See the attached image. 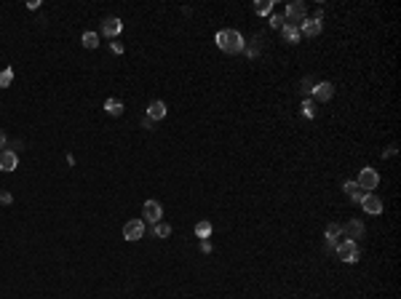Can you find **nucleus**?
I'll list each match as a JSON object with an SVG mask.
<instances>
[{
  "instance_id": "obj_1",
  "label": "nucleus",
  "mask_w": 401,
  "mask_h": 299,
  "mask_svg": "<svg viewBox=\"0 0 401 299\" xmlns=\"http://www.w3.org/2000/svg\"><path fill=\"white\" fill-rule=\"evenodd\" d=\"M214 43H217V48L225 51V54H241V51L246 48L244 35H241L238 30H220L214 35Z\"/></svg>"
},
{
  "instance_id": "obj_2",
  "label": "nucleus",
  "mask_w": 401,
  "mask_h": 299,
  "mask_svg": "<svg viewBox=\"0 0 401 299\" xmlns=\"http://www.w3.org/2000/svg\"><path fill=\"white\" fill-rule=\"evenodd\" d=\"M337 256L343 259V262H348V264H353V262H358V256H361V249H358V243H353V241H343L337 246Z\"/></svg>"
},
{
  "instance_id": "obj_3",
  "label": "nucleus",
  "mask_w": 401,
  "mask_h": 299,
  "mask_svg": "<svg viewBox=\"0 0 401 299\" xmlns=\"http://www.w3.org/2000/svg\"><path fill=\"white\" fill-rule=\"evenodd\" d=\"M161 214H163V206L158 201H144V206H142V222L144 224H158L161 222Z\"/></svg>"
},
{
  "instance_id": "obj_4",
  "label": "nucleus",
  "mask_w": 401,
  "mask_h": 299,
  "mask_svg": "<svg viewBox=\"0 0 401 299\" xmlns=\"http://www.w3.org/2000/svg\"><path fill=\"white\" fill-rule=\"evenodd\" d=\"M356 184H358V187L364 190V192H372V190H377V184H380V174H377L374 169H369V166H366V169L358 174V182H356Z\"/></svg>"
},
{
  "instance_id": "obj_5",
  "label": "nucleus",
  "mask_w": 401,
  "mask_h": 299,
  "mask_svg": "<svg viewBox=\"0 0 401 299\" xmlns=\"http://www.w3.org/2000/svg\"><path fill=\"white\" fill-rule=\"evenodd\" d=\"M284 19H286L289 24L305 22V19H308V8H305V3H300V0L289 3V5H286V14H284Z\"/></svg>"
},
{
  "instance_id": "obj_6",
  "label": "nucleus",
  "mask_w": 401,
  "mask_h": 299,
  "mask_svg": "<svg viewBox=\"0 0 401 299\" xmlns=\"http://www.w3.org/2000/svg\"><path fill=\"white\" fill-rule=\"evenodd\" d=\"M142 235H144V222L142 219H129V222L123 224V238H126L129 243L139 241Z\"/></svg>"
},
{
  "instance_id": "obj_7",
  "label": "nucleus",
  "mask_w": 401,
  "mask_h": 299,
  "mask_svg": "<svg viewBox=\"0 0 401 299\" xmlns=\"http://www.w3.org/2000/svg\"><path fill=\"white\" fill-rule=\"evenodd\" d=\"M343 235H348L345 241H353V243H361L364 241V222H358V219H351V222L343 227Z\"/></svg>"
},
{
  "instance_id": "obj_8",
  "label": "nucleus",
  "mask_w": 401,
  "mask_h": 299,
  "mask_svg": "<svg viewBox=\"0 0 401 299\" xmlns=\"http://www.w3.org/2000/svg\"><path fill=\"white\" fill-rule=\"evenodd\" d=\"M361 206H364V214H372V216L383 214V201H380L377 195H372V192H366V195L361 198Z\"/></svg>"
},
{
  "instance_id": "obj_9",
  "label": "nucleus",
  "mask_w": 401,
  "mask_h": 299,
  "mask_svg": "<svg viewBox=\"0 0 401 299\" xmlns=\"http://www.w3.org/2000/svg\"><path fill=\"white\" fill-rule=\"evenodd\" d=\"M334 96V85L329 81H318L313 85V99H318V102H329Z\"/></svg>"
},
{
  "instance_id": "obj_10",
  "label": "nucleus",
  "mask_w": 401,
  "mask_h": 299,
  "mask_svg": "<svg viewBox=\"0 0 401 299\" xmlns=\"http://www.w3.org/2000/svg\"><path fill=\"white\" fill-rule=\"evenodd\" d=\"M123 32V22L118 16H107L102 22V35H107V38H118Z\"/></svg>"
},
{
  "instance_id": "obj_11",
  "label": "nucleus",
  "mask_w": 401,
  "mask_h": 299,
  "mask_svg": "<svg viewBox=\"0 0 401 299\" xmlns=\"http://www.w3.org/2000/svg\"><path fill=\"white\" fill-rule=\"evenodd\" d=\"M16 166H19V155L14 150L0 152V171H16Z\"/></svg>"
},
{
  "instance_id": "obj_12",
  "label": "nucleus",
  "mask_w": 401,
  "mask_h": 299,
  "mask_svg": "<svg viewBox=\"0 0 401 299\" xmlns=\"http://www.w3.org/2000/svg\"><path fill=\"white\" fill-rule=\"evenodd\" d=\"M166 104L161 102V99H155V102H150L147 104V112H144V115L150 118V121H163V118H166Z\"/></svg>"
},
{
  "instance_id": "obj_13",
  "label": "nucleus",
  "mask_w": 401,
  "mask_h": 299,
  "mask_svg": "<svg viewBox=\"0 0 401 299\" xmlns=\"http://www.w3.org/2000/svg\"><path fill=\"white\" fill-rule=\"evenodd\" d=\"M321 27H324V22H321V19H305L300 32L305 38H315V35H321Z\"/></svg>"
},
{
  "instance_id": "obj_14",
  "label": "nucleus",
  "mask_w": 401,
  "mask_h": 299,
  "mask_svg": "<svg viewBox=\"0 0 401 299\" xmlns=\"http://www.w3.org/2000/svg\"><path fill=\"white\" fill-rule=\"evenodd\" d=\"M324 235H326V246H329V249L334 251V249H337V241H340V235H343V224H329V227H326V232H324Z\"/></svg>"
},
{
  "instance_id": "obj_15",
  "label": "nucleus",
  "mask_w": 401,
  "mask_h": 299,
  "mask_svg": "<svg viewBox=\"0 0 401 299\" xmlns=\"http://www.w3.org/2000/svg\"><path fill=\"white\" fill-rule=\"evenodd\" d=\"M281 35H284V41L286 43H300V27L297 24H284V27H281Z\"/></svg>"
},
{
  "instance_id": "obj_16",
  "label": "nucleus",
  "mask_w": 401,
  "mask_h": 299,
  "mask_svg": "<svg viewBox=\"0 0 401 299\" xmlns=\"http://www.w3.org/2000/svg\"><path fill=\"white\" fill-rule=\"evenodd\" d=\"M343 190L348 192V198H351V201H356V203H361V198L366 195V192L361 190L356 182H343Z\"/></svg>"
},
{
  "instance_id": "obj_17",
  "label": "nucleus",
  "mask_w": 401,
  "mask_h": 299,
  "mask_svg": "<svg viewBox=\"0 0 401 299\" xmlns=\"http://www.w3.org/2000/svg\"><path fill=\"white\" fill-rule=\"evenodd\" d=\"M214 232V227H212V222L209 219H201L198 224H195V235L201 238V241H209V235Z\"/></svg>"
},
{
  "instance_id": "obj_18",
  "label": "nucleus",
  "mask_w": 401,
  "mask_h": 299,
  "mask_svg": "<svg viewBox=\"0 0 401 299\" xmlns=\"http://www.w3.org/2000/svg\"><path fill=\"white\" fill-rule=\"evenodd\" d=\"M104 112L113 115V118L123 115V102H121V99H107V102H104Z\"/></svg>"
},
{
  "instance_id": "obj_19",
  "label": "nucleus",
  "mask_w": 401,
  "mask_h": 299,
  "mask_svg": "<svg viewBox=\"0 0 401 299\" xmlns=\"http://www.w3.org/2000/svg\"><path fill=\"white\" fill-rule=\"evenodd\" d=\"M81 43H83V48L94 51L96 45H99V35H96V32H83V35H81Z\"/></svg>"
},
{
  "instance_id": "obj_20",
  "label": "nucleus",
  "mask_w": 401,
  "mask_h": 299,
  "mask_svg": "<svg viewBox=\"0 0 401 299\" xmlns=\"http://www.w3.org/2000/svg\"><path fill=\"white\" fill-rule=\"evenodd\" d=\"M153 232H155V238H169L172 235V224L158 222V224H153Z\"/></svg>"
},
{
  "instance_id": "obj_21",
  "label": "nucleus",
  "mask_w": 401,
  "mask_h": 299,
  "mask_svg": "<svg viewBox=\"0 0 401 299\" xmlns=\"http://www.w3.org/2000/svg\"><path fill=\"white\" fill-rule=\"evenodd\" d=\"M11 83H14V67H5L0 72V88H8Z\"/></svg>"
},
{
  "instance_id": "obj_22",
  "label": "nucleus",
  "mask_w": 401,
  "mask_h": 299,
  "mask_svg": "<svg viewBox=\"0 0 401 299\" xmlns=\"http://www.w3.org/2000/svg\"><path fill=\"white\" fill-rule=\"evenodd\" d=\"M254 11H257L260 16L270 14V11H273V0H260V3H254Z\"/></svg>"
},
{
  "instance_id": "obj_23",
  "label": "nucleus",
  "mask_w": 401,
  "mask_h": 299,
  "mask_svg": "<svg viewBox=\"0 0 401 299\" xmlns=\"http://www.w3.org/2000/svg\"><path fill=\"white\" fill-rule=\"evenodd\" d=\"M267 24H270L273 30H281V27L286 24V19H284V14H273L270 19H267Z\"/></svg>"
},
{
  "instance_id": "obj_24",
  "label": "nucleus",
  "mask_w": 401,
  "mask_h": 299,
  "mask_svg": "<svg viewBox=\"0 0 401 299\" xmlns=\"http://www.w3.org/2000/svg\"><path fill=\"white\" fill-rule=\"evenodd\" d=\"M313 85H315L313 78H302V81H300V91H302V94H313Z\"/></svg>"
},
{
  "instance_id": "obj_25",
  "label": "nucleus",
  "mask_w": 401,
  "mask_h": 299,
  "mask_svg": "<svg viewBox=\"0 0 401 299\" xmlns=\"http://www.w3.org/2000/svg\"><path fill=\"white\" fill-rule=\"evenodd\" d=\"M302 112H305V118H315V110H313L311 99H305V102H302Z\"/></svg>"
},
{
  "instance_id": "obj_26",
  "label": "nucleus",
  "mask_w": 401,
  "mask_h": 299,
  "mask_svg": "<svg viewBox=\"0 0 401 299\" xmlns=\"http://www.w3.org/2000/svg\"><path fill=\"white\" fill-rule=\"evenodd\" d=\"M0 203H3V206H11V203H14V198H11V192L0 190Z\"/></svg>"
},
{
  "instance_id": "obj_27",
  "label": "nucleus",
  "mask_w": 401,
  "mask_h": 299,
  "mask_svg": "<svg viewBox=\"0 0 401 299\" xmlns=\"http://www.w3.org/2000/svg\"><path fill=\"white\" fill-rule=\"evenodd\" d=\"M244 51H246V56H252V59H254V56L260 54V45H254V41H252V45H246Z\"/></svg>"
},
{
  "instance_id": "obj_28",
  "label": "nucleus",
  "mask_w": 401,
  "mask_h": 299,
  "mask_svg": "<svg viewBox=\"0 0 401 299\" xmlns=\"http://www.w3.org/2000/svg\"><path fill=\"white\" fill-rule=\"evenodd\" d=\"M201 251H203V254H212V243H209V241H201Z\"/></svg>"
},
{
  "instance_id": "obj_29",
  "label": "nucleus",
  "mask_w": 401,
  "mask_h": 299,
  "mask_svg": "<svg viewBox=\"0 0 401 299\" xmlns=\"http://www.w3.org/2000/svg\"><path fill=\"white\" fill-rule=\"evenodd\" d=\"M5 142H8V136H5V131H3V128H0V150H3V147H5Z\"/></svg>"
},
{
  "instance_id": "obj_30",
  "label": "nucleus",
  "mask_w": 401,
  "mask_h": 299,
  "mask_svg": "<svg viewBox=\"0 0 401 299\" xmlns=\"http://www.w3.org/2000/svg\"><path fill=\"white\" fill-rule=\"evenodd\" d=\"M385 155H388V158H391V155H396V144H391V147H388V150L383 152V158H385Z\"/></svg>"
},
{
  "instance_id": "obj_31",
  "label": "nucleus",
  "mask_w": 401,
  "mask_h": 299,
  "mask_svg": "<svg viewBox=\"0 0 401 299\" xmlns=\"http://www.w3.org/2000/svg\"><path fill=\"white\" fill-rule=\"evenodd\" d=\"M142 126H144V128H153V121H150V118L144 115V118H142Z\"/></svg>"
}]
</instances>
